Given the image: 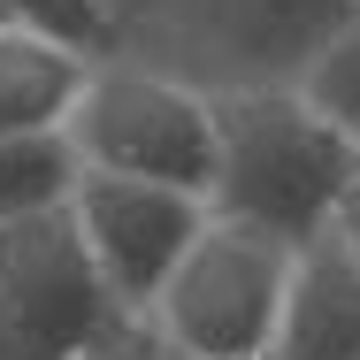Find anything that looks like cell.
I'll list each match as a JSON object with an SVG mask.
<instances>
[{
  "instance_id": "cell-10",
  "label": "cell",
  "mask_w": 360,
  "mask_h": 360,
  "mask_svg": "<svg viewBox=\"0 0 360 360\" xmlns=\"http://www.w3.org/2000/svg\"><path fill=\"white\" fill-rule=\"evenodd\" d=\"M8 8V23H23V31H46V39H62L77 54H115V39H123V15H115V0H0Z\"/></svg>"
},
{
  "instance_id": "cell-6",
  "label": "cell",
  "mask_w": 360,
  "mask_h": 360,
  "mask_svg": "<svg viewBox=\"0 0 360 360\" xmlns=\"http://www.w3.org/2000/svg\"><path fill=\"white\" fill-rule=\"evenodd\" d=\"M70 222L92 253V269L108 276V291L131 314H146L153 291L169 284V269L184 261V245L200 238L207 200L169 192V184H139V176H108V169H77Z\"/></svg>"
},
{
  "instance_id": "cell-12",
  "label": "cell",
  "mask_w": 360,
  "mask_h": 360,
  "mask_svg": "<svg viewBox=\"0 0 360 360\" xmlns=\"http://www.w3.org/2000/svg\"><path fill=\"white\" fill-rule=\"evenodd\" d=\"M330 230H338V238H345V245L360 253V176L345 184V200H338V215H330Z\"/></svg>"
},
{
  "instance_id": "cell-5",
  "label": "cell",
  "mask_w": 360,
  "mask_h": 360,
  "mask_svg": "<svg viewBox=\"0 0 360 360\" xmlns=\"http://www.w3.org/2000/svg\"><path fill=\"white\" fill-rule=\"evenodd\" d=\"M161 23L230 84H299L360 23V0H161Z\"/></svg>"
},
{
  "instance_id": "cell-14",
  "label": "cell",
  "mask_w": 360,
  "mask_h": 360,
  "mask_svg": "<svg viewBox=\"0 0 360 360\" xmlns=\"http://www.w3.org/2000/svg\"><path fill=\"white\" fill-rule=\"evenodd\" d=\"M115 15H123V0H115Z\"/></svg>"
},
{
  "instance_id": "cell-11",
  "label": "cell",
  "mask_w": 360,
  "mask_h": 360,
  "mask_svg": "<svg viewBox=\"0 0 360 360\" xmlns=\"http://www.w3.org/2000/svg\"><path fill=\"white\" fill-rule=\"evenodd\" d=\"M84 360H169V345L153 338V322H146V314H123V322H115V330H108Z\"/></svg>"
},
{
  "instance_id": "cell-4",
  "label": "cell",
  "mask_w": 360,
  "mask_h": 360,
  "mask_svg": "<svg viewBox=\"0 0 360 360\" xmlns=\"http://www.w3.org/2000/svg\"><path fill=\"white\" fill-rule=\"evenodd\" d=\"M123 314L70 207L0 222V360H84Z\"/></svg>"
},
{
  "instance_id": "cell-9",
  "label": "cell",
  "mask_w": 360,
  "mask_h": 360,
  "mask_svg": "<svg viewBox=\"0 0 360 360\" xmlns=\"http://www.w3.org/2000/svg\"><path fill=\"white\" fill-rule=\"evenodd\" d=\"M77 192V146L70 131H23L0 139V222L23 215H54Z\"/></svg>"
},
{
  "instance_id": "cell-3",
  "label": "cell",
  "mask_w": 360,
  "mask_h": 360,
  "mask_svg": "<svg viewBox=\"0 0 360 360\" xmlns=\"http://www.w3.org/2000/svg\"><path fill=\"white\" fill-rule=\"evenodd\" d=\"M299 245L253 230V222L207 215L169 284L153 291L146 322L176 360H276V322Z\"/></svg>"
},
{
  "instance_id": "cell-2",
  "label": "cell",
  "mask_w": 360,
  "mask_h": 360,
  "mask_svg": "<svg viewBox=\"0 0 360 360\" xmlns=\"http://www.w3.org/2000/svg\"><path fill=\"white\" fill-rule=\"evenodd\" d=\"M62 131L77 146V169L169 184V192H192V200L215 192V161H222L215 92L176 70L100 54Z\"/></svg>"
},
{
  "instance_id": "cell-13",
  "label": "cell",
  "mask_w": 360,
  "mask_h": 360,
  "mask_svg": "<svg viewBox=\"0 0 360 360\" xmlns=\"http://www.w3.org/2000/svg\"><path fill=\"white\" fill-rule=\"evenodd\" d=\"M0 23H8V8H0Z\"/></svg>"
},
{
  "instance_id": "cell-1",
  "label": "cell",
  "mask_w": 360,
  "mask_h": 360,
  "mask_svg": "<svg viewBox=\"0 0 360 360\" xmlns=\"http://www.w3.org/2000/svg\"><path fill=\"white\" fill-rule=\"evenodd\" d=\"M222 161L207 215L253 222L284 245L322 238L345 184L360 176V139L307 92V84H230L215 92Z\"/></svg>"
},
{
  "instance_id": "cell-7",
  "label": "cell",
  "mask_w": 360,
  "mask_h": 360,
  "mask_svg": "<svg viewBox=\"0 0 360 360\" xmlns=\"http://www.w3.org/2000/svg\"><path fill=\"white\" fill-rule=\"evenodd\" d=\"M276 360H360V253L338 230L307 238L291 261Z\"/></svg>"
},
{
  "instance_id": "cell-15",
  "label": "cell",
  "mask_w": 360,
  "mask_h": 360,
  "mask_svg": "<svg viewBox=\"0 0 360 360\" xmlns=\"http://www.w3.org/2000/svg\"><path fill=\"white\" fill-rule=\"evenodd\" d=\"M169 360H176V353H169Z\"/></svg>"
},
{
  "instance_id": "cell-8",
  "label": "cell",
  "mask_w": 360,
  "mask_h": 360,
  "mask_svg": "<svg viewBox=\"0 0 360 360\" xmlns=\"http://www.w3.org/2000/svg\"><path fill=\"white\" fill-rule=\"evenodd\" d=\"M92 77V54H77L46 31H23V23H0V139H23V131H62Z\"/></svg>"
}]
</instances>
